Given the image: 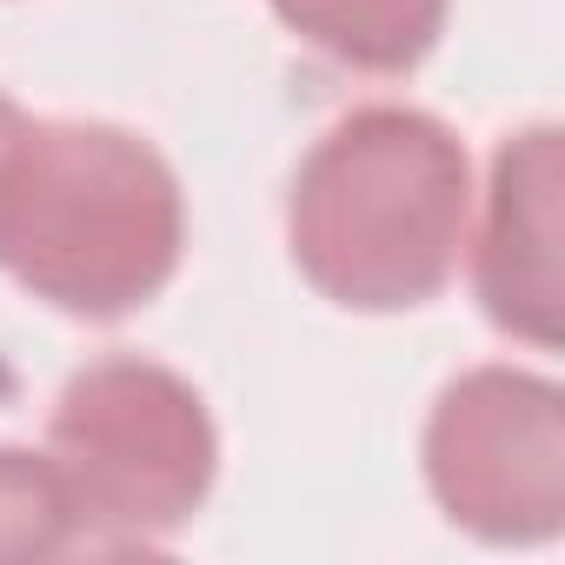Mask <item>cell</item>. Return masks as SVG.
<instances>
[{"label":"cell","mask_w":565,"mask_h":565,"mask_svg":"<svg viewBox=\"0 0 565 565\" xmlns=\"http://www.w3.org/2000/svg\"><path fill=\"white\" fill-rule=\"evenodd\" d=\"M472 226V160L419 107H353L294 173L287 246L347 313H413L446 294Z\"/></svg>","instance_id":"2"},{"label":"cell","mask_w":565,"mask_h":565,"mask_svg":"<svg viewBox=\"0 0 565 565\" xmlns=\"http://www.w3.org/2000/svg\"><path fill=\"white\" fill-rule=\"evenodd\" d=\"M47 459L67 486L81 552H153L206 505L220 433L193 380L114 353L61 386Z\"/></svg>","instance_id":"3"},{"label":"cell","mask_w":565,"mask_h":565,"mask_svg":"<svg viewBox=\"0 0 565 565\" xmlns=\"http://www.w3.org/2000/svg\"><path fill=\"white\" fill-rule=\"evenodd\" d=\"M472 294L525 347H558V127H519L492 153L486 220L472 239Z\"/></svg>","instance_id":"5"},{"label":"cell","mask_w":565,"mask_h":565,"mask_svg":"<svg viewBox=\"0 0 565 565\" xmlns=\"http://www.w3.org/2000/svg\"><path fill=\"white\" fill-rule=\"evenodd\" d=\"M14 127H21V107H14L8 94H0V147H8V140H14Z\"/></svg>","instance_id":"8"},{"label":"cell","mask_w":565,"mask_h":565,"mask_svg":"<svg viewBox=\"0 0 565 565\" xmlns=\"http://www.w3.org/2000/svg\"><path fill=\"white\" fill-rule=\"evenodd\" d=\"M300 47L353 74H413L439 34L452 0H266Z\"/></svg>","instance_id":"6"},{"label":"cell","mask_w":565,"mask_h":565,"mask_svg":"<svg viewBox=\"0 0 565 565\" xmlns=\"http://www.w3.org/2000/svg\"><path fill=\"white\" fill-rule=\"evenodd\" d=\"M426 486L486 545H545L565 525V393L525 366L459 373L426 419Z\"/></svg>","instance_id":"4"},{"label":"cell","mask_w":565,"mask_h":565,"mask_svg":"<svg viewBox=\"0 0 565 565\" xmlns=\"http://www.w3.org/2000/svg\"><path fill=\"white\" fill-rule=\"evenodd\" d=\"M186 253L173 167L107 120H28L0 147V273L67 320H127Z\"/></svg>","instance_id":"1"},{"label":"cell","mask_w":565,"mask_h":565,"mask_svg":"<svg viewBox=\"0 0 565 565\" xmlns=\"http://www.w3.org/2000/svg\"><path fill=\"white\" fill-rule=\"evenodd\" d=\"M67 552H81V525L54 459L0 446V565L67 558Z\"/></svg>","instance_id":"7"}]
</instances>
